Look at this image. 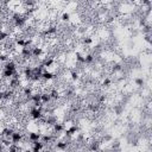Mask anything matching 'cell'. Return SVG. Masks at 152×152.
Listing matches in <instances>:
<instances>
[{"label": "cell", "mask_w": 152, "mask_h": 152, "mask_svg": "<svg viewBox=\"0 0 152 152\" xmlns=\"http://www.w3.org/2000/svg\"><path fill=\"white\" fill-rule=\"evenodd\" d=\"M25 133L24 132H21V131H14L13 132V134L11 135V142L12 144H14V145H19L24 139H25Z\"/></svg>", "instance_id": "cell-1"}, {"label": "cell", "mask_w": 152, "mask_h": 152, "mask_svg": "<svg viewBox=\"0 0 152 152\" xmlns=\"http://www.w3.org/2000/svg\"><path fill=\"white\" fill-rule=\"evenodd\" d=\"M26 139L30 141V142H34V141H39L40 138H42V133L39 131H30L26 135Z\"/></svg>", "instance_id": "cell-2"}, {"label": "cell", "mask_w": 152, "mask_h": 152, "mask_svg": "<svg viewBox=\"0 0 152 152\" xmlns=\"http://www.w3.org/2000/svg\"><path fill=\"white\" fill-rule=\"evenodd\" d=\"M95 62V55L91 52H88L84 55V64L86 65H91Z\"/></svg>", "instance_id": "cell-3"}, {"label": "cell", "mask_w": 152, "mask_h": 152, "mask_svg": "<svg viewBox=\"0 0 152 152\" xmlns=\"http://www.w3.org/2000/svg\"><path fill=\"white\" fill-rule=\"evenodd\" d=\"M61 21L62 23H70L71 21V14L69 12H63L61 14Z\"/></svg>", "instance_id": "cell-4"}, {"label": "cell", "mask_w": 152, "mask_h": 152, "mask_svg": "<svg viewBox=\"0 0 152 152\" xmlns=\"http://www.w3.org/2000/svg\"><path fill=\"white\" fill-rule=\"evenodd\" d=\"M93 43H94V39H93V37H90V36H86V37H83V39H82V44H83L84 46H90Z\"/></svg>", "instance_id": "cell-5"}, {"label": "cell", "mask_w": 152, "mask_h": 152, "mask_svg": "<svg viewBox=\"0 0 152 152\" xmlns=\"http://www.w3.org/2000/svg\"><path fill=\"white\" fill-rule=\"evenodd\" d=\"M110 84H112V78H110V77H108V76H104V78L101 81V86H103V87L108 88Z\"/></svg>", "instance_id": "cell-6"}, {"label": "cell", "mask_w": 152, "mask_h": 152, "mask_svg": "<svg viewBox=\"0 0 152 152\" xmlns=\"http://www.w3.org/2000/svg\"><path fill=\"white\" fill-rule=\"evenodd\" d=\"M134 84H135L137 87H144L145 81H144L142 77H137V78H134Z\"/></svg>", "instance_id": "cell-7"}, {"label": "cell", "mask_w": 152, "mask_h": 152, "mask_svg": "<svg viewBox=\"0 0 152 152\" xmlns=\"http://www.w3.org/2000/svg\"><path fill=\"white\" fill-rule=\"evenodd\" d=\"M113 110L115 112V114H116V115H120V114L122 113V110H124V107H122V106H120V104H116V106H114Z\"/></svg>", "instance_id": "cell-8"}, {"label": "cell", "mask_w": 152, "mask_h": 152, "mask_svg": "<svg viewBox=\"0 0 152 152\" xmlns=\"http://www.w3.org/2000/svg\"><path fill=\"white\" fill-rule=\"evenodd\" d=\"M144 40L146 43H148V45L151 44V34H144Z\"/></svg>", "instance_id": "cell-9"}]
</instances>
